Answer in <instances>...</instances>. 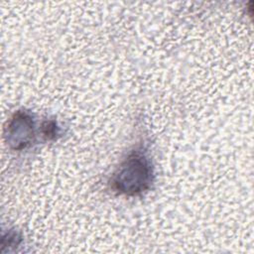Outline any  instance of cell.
<instances>
[{
  "mask_svg": "<svg viewBox=\"0 0 254 254\" xmlns=\"http://www.w3.org/2000/svg\"><path fill=\"white\" fill-rule=\"evenodd\" d=\"M152 167L148 158L140 153L131 154L113 178L116 190L136 194L147 190L152 182Z\"/></svg>",
  "mask_w": 254,
  "mask_h": 254,
  "instance_id": "1",
  "label": "cell"
},
{
  "mask_svg": "<svg viewBox=\"0 0 254 254\" xmlns=\"http://www.w3.org/2000/svg\"><path fill=\"white\" fill-rule=\"evenodd\" d=\"M33 126L32 117L27 112L18 111L6 128L7 143L16 150L25 148L33 138Z\"/></svg>",
  "mask_w": 254,
  "mask_h": 254,
  "instance_id": "2",
  "label": "cell"
}]
</instances>
